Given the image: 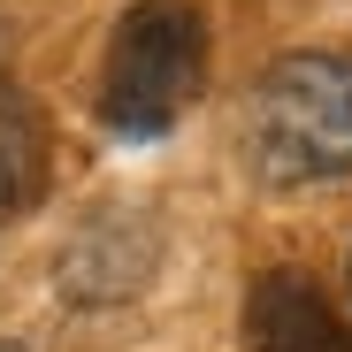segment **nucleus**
Instances as JSON below:
<instances>
[{
    "instance_id": "1",
    "label": "nucleus",
    "mask_w": 352,
    "mask_h": 352,
    "mask_svg": "<svg viewBox=\"0 0 352 352\" xmlns=\"http://www.w3.org/2000/svg\"><path fill=\"white\" fill-rule=\"evenodd\" d=\"M253 161L276 184L352 168V54H283L253 85Z\"/></svg>"
},
{
    "instance_id": "2",
    "label": "nucleus",
    "mask_w": 352,
    "mask_h": 352,
    "mask_svg": "<svg viewBox=\"0 0 352 352\" xmlns=\"http://www.w3.org/2000/svg\"><path fill=\"white\" fill-rule=\"evenodd\" d=\"M207 77V23L184 8V0H146V8L123 16L100 69V115L123 138H153L176 115L192 107Z\"/></svg>"
},
{
    "instance_id": "3",
    "label": "nucleus",
    "mask_w": 352,
    "mask_h": 352,
    "mask_svg": "<svg viewBox=\"0 0 352 352\" xmlns=\"http://www.w3.org/2000/svg\"><path fill=\"white\" fill-rule=\"evenodd\" d=\"M245 337H253V352H352L344 314L322 299L299 268H268V276L253 283Z\"/></svg>"
},
{
    "instance_id": "4",
    "label": "nucleus",
    "mask_w": 352,
    "mask_h": 352,
    "mask_svg": "<svg viewBox=\"0 0 352 352\" xmlns=\"http://www.w3.org/2000/svg\"><path fill=\"white\" fill-rule=\"evenodd\" d=\"M46 184V123L31 100H0V207H31Z\"/></svg>"
},
{
    "instance_id": "5",
    "label": "nucleus",
    "mask_w": 352,
    "mask_h": 352,
    "mask_svg": "<svg viewBox=\"0 0 352 352\" xmlns=\"http://www.w3.org/2000/svg\"><path fill=\"white\" fill-rule=\"evenodd\" d=\"M0 352H23V344H0Z\"/></svg>"
}]
</instances>
